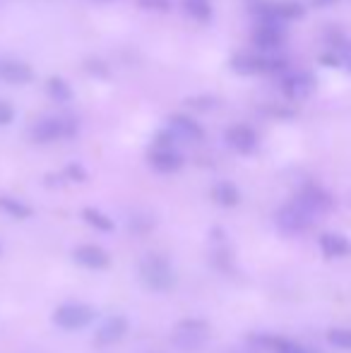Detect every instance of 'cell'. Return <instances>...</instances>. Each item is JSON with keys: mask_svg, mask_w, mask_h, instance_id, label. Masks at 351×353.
Segmentation results:
<instances>
[{"mask_svg": "<svg viewBox=\"0 0 351 353\" xmlns=\"http://www.w3.org/2000/svg\"><path fill=\"white\" fill-rule=\"evenodd\" d=\"M231 68L239 74H265L289 70V61L281 53H236L231 58Z\"/></svg>", "mask_w": 351, "mask_h": 353, "instance_id": "6da1fadb", "label": "cell"}, {"mask_svg": "<svg viewBox=\"0 0 351 353\" xmlns=\"http://www.w3.org/2000/svg\"><path fill=\"white\" fill-rule=\"evenodd\" d=\"M140 279L150 291L164 293L176 286V272L171 262L161 255H147L140 262Z\"/></svg>", "mask_w": 351, "mask_h": 353, "instance_id": "7a4b0ae2", "label": "cell"}, {"mask_svg": "<svg viewBox=\"0 0 351 353\" xmlns=\"http://www.w3.org/2000/svg\"><path fill=\"white\" fill-rule=\"evenodd\" d=\"M207 334H210V322L200 320V317H190V320L178 322L171 341L181 351H197L205 346Z\"/></svg>", "mask_w": 351, "mask_h": 353, "instance_id": "3957f363", "label": "cell"}, {"mask_svg": "<svg viewBox=\"0 0 351 353\" xmlns=\"http://www.w3.org/2000/svg\"><path fill=\"white\" fill-rule=\"evenodd\" d=\"M94 315H97V310L92 305H87V303H63L53 312V325H58L61 330L68 332H77L92 325Z\"/></svg>", "mask_w": 351, "mask_h": 353, "instance_id": "277c9868", "label": "cell"}, {"mask_svg": "<svg viewBox=\"0 0 351 353\" xmlns=\"http://www.w3.org/2000/svg\"><path fill=\"white\" fill-rule=\"evenodd\" d=\"M72 135H77V121L68 116L41 118V121L32 125V140L39 144L61 140V137H72Z\"/></svg>", "mask_w": 351, "mask_h": 353, "instance_id": "5b68a950", "label": "cell"}, {"mask_svg": "<svg viewBox=\"0 0 351 353\" xmlns=\"http://www.w3.org/2000/svg\"><path fill=\"white\" fill-rule=\"evenodd\" d=\"M315 214H310L303 205H299L296 200H291L289 205H284L279 212H277V226H279L281 233H289V236H296V233L308 231L315 223Z\"/></svg>", "mask_w": 351, "mask_h": 353, "instance_id": "8992f818", "label": "cell"}, {"mask_svg": "<svg viewBox=\"0 0 351 353\" xmlns=\"http://www.w3.org/2000/svg\"><path fill=\"white\" fill-rule=\"evenodd\" d=\"M279 87L286 99H291V101H303V99H308L310 94L315 92L318 79L308 70H286L279 79Z\"/></svg>", "mask_w": 351, "mask_h": 353, "instance_id": "52a82bcc", "label": "cell"}, {"mask_svg": "<svg viewBox=\"0 0 351 353\" xmlns=\"http://www.w3.org/2000/svg\"><path fill=\"white\" fill-rule=\"evenodd\" d=\"M294 200L299 202V205H303L310 214H315V216H320V214L332 210V197H330V192L320 185L301 188V192L294 197Z\"/></svg>", "mask_w": 351, "mask_h": 353, "instance_id": "ba28073f", "label": "cell"}, {"mask_svg": "<svg viewBox=\"0 0 351 353\" xmlns=\"http://www.w3.org/2000/svg\"><path fill=\"white\" fill-rule=\"evenodd\" d=\"M286 34L281 24H258L253 32V43L260 53H279Z\"/></svg>", "mask_w": 351, "mask_h": 353, "instance_id": "9c48e42d", "label": "cell"}, {"mask_svg": "<svg viewBox=\"0 0 351 353\" xmlns=\"http://www.w3.org/2000/svg\"><path fill=\"white\" fill-rule=\"evenodd\" d=\"M226 142H229L239 154H253L260 144V137L250 125L239 123V125H231L229 130H226Z\"/></svg>", "mask_w": 351, "mask_h": 353, "instance_id": "30bf717a", "label": "cell"}, {"mask_svg": "<svg viewBox=\"0 0 351 353\" xmlns=\"http://www.w3.org/2000/svg\"><path fill=\"white\" fill-rule=\"evenodd\" d=\"M147 161H150V166L154 168V171L159 173H174L178 168L185 163V159H183L181 152H176V149H169V147H154L150 154H147Z\"/></svg>", "mask_w": 351, "mask_h": 353, "instance_id": "8fae6325", "label": "cell"}, {"mask_svg": "<svg viewBox=\"0 0 351 353\" xmlns=\"http://www.w3.org/2000/svg\"><path fill=\"white\" fill-rule=\"evenodd\" d=\"M320 63L330 68H344L347 72H351V39L347 37L332 39V48L325 56H320Z\"/></svg>", "mask_w": 351, "mask_h": 353, "instance_id": "7c38bea8", "label": "cell"}, {"mask_svg": "<svg viewBox=\"0 0 351 353\" xmlns=\"http://www.w3.org/2000/svg\"><path fill=\"white\" fill-rule=\"evenodd\" d=\"M72 257H75L77 265L87 267V270H106L108 265H111V257H108V252L103 250V248L99 245H80L72 250Z\"/></svg>", "mask_w": 351, "mask_h": 353, "instance_id": "4fadbf2b", "label": "cell"}, {"mask_svg": "<svg viewBox=\"0 0 351 353\" xmlns=\"http://www.w3.org/2000/svg\"><path fill=\"white\" fill-rule=\"evenodd\" d=\"M126 332H128V320L123 315H113L108 320H103V325L97 330L94 339H97L99 346H111L116 341H121L126 336Z\"/></svg>", "mask_w": 351, "mask_h": 353, "instance_id": "5bb4252c", "label": "cell"}, {"mask_svg": "<svg viewBox=\"0 0 351 353\" xmlns=\"http://www.w3.org/2000/svg\"><path fill=\"white\" fill-rule=\"evenodd\" d=\"M169 130L176 137H183V140H190V142H197L205 137V130H202L200 123L195 118L185 116V113H176V116L169 118Z\"/></svg>", "mask_w": 351, "mask_h": 353, "instance_id": "9a60e30c", "label": "cell"}, {"mask_svg": "<svg viewBox=\"0 0 351 353\" xmlns=\"http://www.w3.org/2000/svg\"><path fill=\"white\" fill-rule=\"evenodd\" d=\"M0 79L10 84H27L34 79V70L24 61L5 58V61H0Z\"/></svg>", "mask_w": 351, "mask_h": 353, "instance_id": "2e32d148", "label": "cell"}, {"mask_svg": "<svg viewBox=\"0 0 351 353\" xmlns=\"http://www.w3.org/2000/svg\"><path fill=\"white\" fill-rule=\"evenodd\" d=\"M318 245L320 250H323L325 257H330V260H337V257H347L351 252V243L347 238L342 236V233H323V236L318 238Z\"/></svg>", "mask_w": 351, "mask_h": 353, "instance_id": "e0dca14e", "label": "cell"}, {"mask_svg": "<svg viewBox=\"0 0 351 353\" xmlns=\"http://www.w3.org/2000/svg\"><path fill=\"white\" fill-rule=\"evenodd\" d=\"M255 341L272 353H315V351L305 349V346L296 344V341L284 339V336H255Z\"/></svg>", "mask_w": 351, "mask_h": 353, "instance_id": "ac0fdd59", "label": "cell"}, {"mask_svg": "<svg viewBox=\"0 0 351 353\" xmlns=\"http://www.w3.org/2000/svg\"><path fill=\"white\" fill-rule=\"evenodd\" d=\"M212 200L217 202L219 207H236L241 202V192L234 183L229 181H221L212 188Z\"/></svg>", "mask_w": 351, "mask_h": 353, "instance_id": "d6986e66", "label": "cell"}, {"mask_svg": "<svg viewBox=\"0 0 351 353\" xmlns=\"http://www.w3.org/2000/svg\"><path fill=\"white\" fill-rule=\"evenodd\" d=\"M46 92H48V97L56 99V101H61V103H66L72 99V87L63 77H58V74H53V77L46 79Z\"/></svg>", "mask_w": 351, "mask_h": 353, "instance_id": "ffe728a7", "label": "cell"}, {"mask_svg": "<svg viewBox=\"0 0 351 353\" xmlns=\"http://www.w3.org/2000/svg\"><path fill=\"white\" fill-rule=\"evenodd\" d=\"M82 219H85V221L92 228H97V231H103V233L113 231V219L106 216V214H103L101 210H94V207H85V210H82Z\"/></svg>", "mask_w": 351, "mask_h": 353, "instance_id": "44dd1931", "label": "cell"}, {"mask_svg": "<svg viewBox=\"0 0 351 353\" xmlns=\"http://www.w3.org/2000/svg\"><path fill=\"white\" fill-rule=\"evenodd\" d=\"M0 210L5 214H10L12 219H29L32 216V207L19 202L17 197H10V195H0Z\"/></svg>", "mask_w": 351, "mask_h": 353, "instance_id": "7402d4cb", "label": "cell"}, {"mask_svg": "<svg viewBox=\"0 0 351 353\" xmlns=\"http://www.w3.org/2000/svg\"><path fill=\"white\" fill-rule=\"evenodd\" d=\"M185 12L197 22H210L212 19V5L210 0H185Z\"/></svg>", "mask_w": 351, "mask_h": 353, "instance_id": "603a6c76", "label": "cell"}, {"mask_svg": "<svg viewBox=\"0 0 351 353\" xmlns=\"http://www.w3.org/2000/svg\"><path fill=\"white\" fill-rule=\"evenodd\" d=\"M328 344H332L334 349L351 351V327H334V330H330Z\"/></svg>", "mask_w": 351, "mask_h": 353, "instance_id": "cb8c5ba5", "label": "cell"}, {"mask_svg": "<svg viewBox=\"0 0 351 353\" xmlns=\"http://www.w3.org/2000/svg\"><path fill=\"white\" fill-rule=\"evenodd\" d=\"M63 176H66L68 181H75V183H85L87 181V171L80 166V163H68L66 171H63Z\"/></svg>", "mask_w": 351, "mask_h": 353, "instance_id": "d4e9b609", "label": "cell"}, {"mask_svg": "<svg viewBox=\"0 0 351 353\" xmlns=\"http://www.w3.org/2000/svg\"><path fill=\"white\" fill-rule=\"evenodd\" d=\"M137 3H140V8L157 10V12H166V10H171V0H137Z\"/></svg>", "mask_w": 351, "mask_h": 353, "instance_id": "484cf974", "label": "cell"}, {"mask_svg": "<svg viewBox=\"0 0 351 353\" xmlns=\"http://www.w3.org/2000/svg\"><path fill=\"white\" fill-rule=\"evenodd\" d=\"M188 106L190 108H200V111H210L212 106H217V99H210V97H202V99H188Z\"/></svg>", "mask_w": 351, "mask_h": 353, "instance_id": "4316f807", "label": "cell"}, {"mask_svg": "<svg viewBox=\"0 0 351 353\" xmlns=\"http://www.w3.org/2000/svg\"><path fill=\"white\" fill-rule=\"evenodd\" d=\"M87 70L89 74H97V77H103L106 79L108 77V68H106V63H101V61H87Z\"/></svg>", "mask_w": 351, "mask_h": 353, "instance_id": "83f0119b", "label": "cell"}, {"mask_svg": "<svg viewBox=\"0 0 351 353\" xmlns=\"http://www.w3.org/2000/svg\"><path fill=\"white\" fill-rule=\"evenodd\" d=\"M12 118H14L12 106H10V103H5V101H0V128L8 125V123H12Z\"/></svg>", "mask_w": 351, "mask_h": 353, "instance_id": "f1b7e54d", "label": "cell"}, {"mask_svg": "<svg viewBox=\"0 0 351 353\" xmlns=\"http://www.w3.org/2000/svg\"><path fill=\"white\" fill-rule=\"evenodd\" d=\"M310 3H313L315 8H330V5L339 3V0H310Z\"/></svg>", "mask_w": 351, "mask_h": 353, "instance_id": "f546056e", "label": "cell"}, {"mask_svg": "<svg viewBox=\"0 0 351 353\" xmlns=\"http://www.w3.org/2000/svg\"><path fill=\"white\" fill-rule=\"evenodd\" d=\"M101 3H108V0H101Z\"/></svg>", "mask_w": 351, "mask_h": 353, "instance_id": "4dcf8cb0", "label": "cell"}]
</instances>
